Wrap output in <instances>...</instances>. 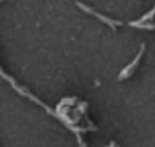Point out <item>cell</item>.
<instances>
[{
    "instance_id": "1",
    "label": "cell",
    "mask_w": 155,
    "mask_h": 147,
    "mask_svg": "<svg viewBox=\"0 0 155 147\" xmlns=\"http://www.w3.org/2000/svg\"><path fill=\"white\" fill-rule=\"evenodd\" d=\"M76 5H78V8H81L82 12H86V13H89V15H92V16H95L97 19H100L102 23H105V24H108V26L113 29V31H116V28L118 26H121V21H115V19H110V18H107V16H104L102 13H99V12H95L94 8H91V7H86L84 3H81V2H76Z\"/></svg>"
},
{
    "instance_id": "2",
    "label": "cell",
    "mask_w": 155,
    "mask_h": 147,
    "mask_svg": "<svg viewBox=\"0 0 155 147\" xmlns=\"http://www.w3.org/2000/svg\"><path fill=\"white\" fill-rule=\"evenodd\" d=\"M144 50H145V45L142 44V45H140V50H139V53H137V55H136V58H134V60L129 63L128 66L124 68L123 71L120 73V76H118V81H123V79H126V78H128V76H131V73L134 71V68L137 66V63L140 62V57L144 55Z\"/></svg>"
},
{
    "instance_id": "3",
    "label": "cell",
    "mask_w": 155,
    "mask_h": 147,
    "mask_svg": "<svg viewBox=\"0 0 155 147\" xmlns=\"http://www.w3.org/2000/svg\"><path fill=\"white\" fill-rule=\"evenodd\" d=\"M131 28H139V29H149V31H152L153 29V24L152 23H149V24H142L140 21H129L128 23Z\"/></svg>"
},
{
    "instance_id": "4",
    "label": "cell",
    "mask_w": 155,
    "mask_h": 147,
    "mask_svg": "<svg viewBox=\"0 0 155 147\" xmlns=\"http://www.w3.org/2000/svg\"><path fill=\"white\" fill-rule=\"evenodd\" d=\"M153 13H155V12H153V10H150V12H149L147 15H144V16H140V18L137 19V21H140V23H144V21H147V19H150V18H152V16H153Z\"/></svg>"
}]
</instances>
